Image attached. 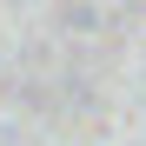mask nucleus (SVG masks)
Returning <instances> with one entry per match:
<instances>
[]
</instances>
